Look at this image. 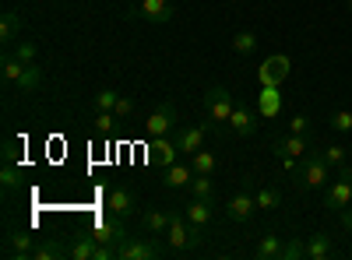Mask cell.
Segmentation results:
<instances>
[{
    "instance_id": "38",
    "label": "cell",
    "mask_w": 352,
    "mask_h": 260,
    "mask_svg": "<svg viewBox=\"0 0 352 260\" xmlns=\"http://www.w3.org/2000/svg\"><path fill=\"white\" fill-rule=\"evenodd\" d=\"M113 113H116V120H120V123L131 120V117H134V99H131V95H120V102H116Z\"/></svg>"
},
{
    "instance_id": "5",
    "label": "cell",
    "mask_w": 352,
    "mask_h": 260,
    "mask_svg": "<svg viewBox=\"0 0 352 260\" xmlns=\"http://www.w3.org/2000/svg\"><path fill=\"white\" fill-rule=\"evenodd\" d=\"M352 200V165H338V176L331 180V187L324 190V208L342 215Z\"/></svg>"
},
{
    "instance_id": "42",
    "label": "cell",
    "mask_w": 352,
    "mask_h": 260,
    "mask_svg": "<svg viewBox=\"0 0 352 260\" xmlns=\"http://www.w3.org/2000/svg\"><path fill=\"white\" fill-rule=\"evenodd\" d=\"M342 225H345L349 233H352V208H345V211H342Z\"/></svg>"
},
{
    "instance_id": "44",
    "label": "cell",
    "mask_w": 352,
    "mask_h": 260,
    "mask_svg": "<svg viewBox=\"0 0 352 260\" xmlns=\"http://www.w3.org/2000/svg\"><path fill=\"white\" fill-rule=\"evenodd\" d=\"M349 8H352V0H349Z\"/></svg>"
},
{
    "instance_id": "21",
    "label": "cell",
    "mask_w": 352,
    "mask_h": 260,
    "mask_svg": "<svg viewBox=\"0 0 352 260\" xmlns=\"http://www.w3.org/2000/svg\"><path fill=\"white\" fill-rule=\"evenodd\" d=\"M331 253H335V243L328 233H314L307 239V260H328Z\"/></svg>"
},
{
    "instance_id": "6",
    "label": "cell",
    "mask_w": 352,
    "mask_h": 260,
    "mask_svg": "<svg viewBox=\"0 0 352 260\" xmlns=\"http://www.w3.org/2000/svg\"><path fill=\"white\" fill-rule=\"evenodd\" d=\"M176 120H180V117H176V102L166 99V102L152 113V117L144 120V134H148V141H152V137H166V134L176 130Z\"/></svg>"
},
{
    "instance_id": "39",
    "label": "cell",
    "mask_w": 352,
    "mask_h": 260,
    "mask_svg": "<svg viewBox=\"0 0 352 260\" xmlns=\"http://www.w3.org/2000/svg\"><path fill=\"white\" fill-rule=\"evenodd\" d=\"M0 155H4V162L18 165V158H21V152H18V141H14V137H8L4 144H0Z\"/></svg>"
},
{
    "instance_id": "7",
    "label": "cell",
    "mask_w": 352,
    "mask_h": 260,
    "mask_svg": "<svg viewBox=\"0 0 352 260\" xmlns=\"http://www.w3.org/2000/svg\"><path fill=\"white\" fill-rule=\"evenodd\" d=\"M127 18H141V21H152V25H166V21H173V4H169V0H138V4H131Z\"/></svg>"
},
{
    "instance_id": "22",
    "label": "cell",
    "mask_w": 352,
    "mask_h": 260,
    "mask_svg": "<svg viewBox=\"0 0 352 260\" xmlns=\"http://www.w3.org/2000/svg\"><path fill=\"white\" fill-rule=\"evenodd\" d=\"M282 250H285V246H282V239H278L275 233H264V236L257 239V246H254V257H257V260H278Z\"/></svg>"
},
{
    "instance_id": "4",
    "label": "cell",
    "mask_w": 352,
    "mask_h": 260,
    "mask_svg": "<svg viewBox=\"0 0 352 260\" xmlns=\"http://www.w3.org/2000/svg\"><path fill=\"white\" fill-rule=\"evenodd\" d=\"M232 106H236V99L229 95V88H222V84H212L208 92H204V120L212 123H229L232 117Z\"/></svg>"
},
{
    "instance_id": "43",
    "label": "cell",
    "mask_w": 352,
    "mask_h": 260,
    "mask_svg": "<svg viewBox=\"0 0 352 260\" xmlns=\"http://www.w3.org/2000/svg\"><path fill=\"white\" fill-rule=\"evenodd\" d=\"M131 4H138V0H131Z\"/></svg>"
},
{
    "instance_id": "29",
    "label": "cell",
    "mask_w": 352,
    "mask_h": 260,
    "mask_svg": "<svg viewBox=\"0 0 352 260\" xmlns=\"http://www.w3.org/2000/svg\"><path fill=\"white\" fill-rule=\"evenodd\" d=\"M254 197H257V208H261V211H275V208L282 204V193H278L275 187H261Z\"/></svg>"
},
{
    "instance_id": "16",
    "label": "cell",
    "mask_w": 352,
    "mask_h": 260,
    "mask_svg": "<svg viewBox=\"0 0 352 260\" xmlns=\"http://www.w3.org/2000/svg\"><path fill=\"white\" fill-rule=\"evenodd\" d=\"M257 113H261L264 120H275L278 113H282V92H278V84H264V88H261Z\"/></svg>"
},
{
    "instance_id": "33",
    "label": "cell",
    "mask_w": 352,
    "mask_h": 260,
    "mask_svg": "<svg viewBox=\"0 0 352 260\" xmlns=\"http://www.w3.org/2000/svg\"><path fill=\"white\" fill-rule=\"evenodd\" d=\"M11 53L18 56V60H21V64H36V53H39V46H36L32 39H18Z\"/></svg>"
},
{
    "instance_id": "17",
    "label": "cell",
    "mask_w": 352,
    "mask_h": 260,
    "mask_svg": "<svg viewBox=\"0 0 352 260\" xmlns=\"http://www.w3.org/2000/svg\"><path fill=\"white\" fill-rule=\"evenodd\" d=\"M173 222V211H162V208H148L141 215V228L144 236H166V228Z\"/></svg>"
},
{
    "instance_id": "10",
    "label": "cell",
    "mask_w": 352,
    "mask_h": 260,
    "mask_svg": "<svg viewBox=\"0 0 352 260\" xmlns=\"http://www.w3.org/2000/svg\"><path fill=\"white\" fill-rule=\"evenodd\" d=\"M8 257L11 260H32V250H36V236L28 233V228H8Z\"/></svg>"
},
{
    "instance_id": "36",
    "label": "cell",
    "mask_w": 352,
    "mask_h": 260,
    "mask_svg": "<svg viewBox=\"0 0 352 260\" xmlns=\"http://www.w3.org/2000/svg\"><path fill=\"white\" fill-rule=\"evenodd\" d=\"M331 130H338V134H349V130H352V109L331 113Z\"/></svg>"
},
{
    "instance_id": "20",
    "label": "cell",
    "mask_w": 352,
    "mask_h": 260,
    "mask_svg": "<svg viewBox=\"0 0 352 260\" xmlns=\"http://www.w3.org/2000/svg\"><path fill=\"white\" fill-rule=\"evenodd\" d=\"M187 222L190 225H197V228H208V222H212V215H215V204L212 200H197V197H190V204H187Z\"/></svg>"
},
{
    "instance_id": "1",
    "label": "cell",
    "mask_w": 352,
    "mask_h": 260,
    "mask_svg": "<svg viewBox=\"0 0 352 260\" xmlns=\"http://www.w3.org/2000/svg\"><path fill=\"white\" fill-rule=\"evenodd\" d=\"M292 176H296V187H300V190L328 187V183H331V162L324 158V152H307V155H303V165L292 172Z\"/></svg>"
},
{
    "instance_id": "12",
    "label": "cell",
    "mask_w": 352,
    "mask_h": 260,
    "mask_svg": "<svg viewBox=\"0 0 352 260\" xmlns=\"http://www.w3.org/2000/svg\"><path fill=\"white\" fill-rule=\"evenodd\" d=\"M289 78V56H282V53H275V56H268L261 67H257V81H261V88L264 84H282Z\"/></svg>"
},
{
    "instance_id": "41",
    "label": "cell",
    "mask_w": 352,
    "mask_h": 260,
    "mask_svg": "<svg viewBox=\"0 0 352 260\" xmlns=\"http://www.w3.org/2000/svg\"><path fill=\"white\" fill-rule=\"evenodd\" d=\"M307 130H310V117H307V113H300V117L289 120V134H307Z\"/></svg>"
},
{
    "instance_id": "8",
    "label": "cell",
    "mask_w": 352,
    "mask_h": 260,
    "mask_svg": "<svg viewBox=\"0 0 352 260\" xmlns=\"http://www.w3.org/2000/svg\"><path fill=\"white\" fill-rule=\"evenodd\" d=\"M92 236H96V243H102V246H120V243H127L131 236H127V228H124V218H99L96 222V228H92Z\"/></svg>"
},
{
    "instance_id": "35",
    "label": "cell",
    "mask_w": 352,
    "mask_h": 260,
    "mask_svg": "<svg viewBox=\"0 0 352 260\" xmlns=\"http://www.w3.org/2000/svg\"><path fill=\"white\" fill-rule=\"evenodd\" d=\"M92 123H96V134H99V137H109L113 127L120 123V120H116V113H96V120H92Z\"/></svg>"
},
{
    "instance_id": "31",
    "label": "cell",
    "mask_w": 352,
    "mask_h": 260,
    "mask_svg": "<svg viewBox=\"0 0 352 260\" xmlns=\"http://www.w3.org/2000/svg\"><path fill=\"white\" fill-rule=\"evenodd\" d=\"M96 246H99L96 236H81V239L71 246V257H74V260H92V257H96Z\"/></svg>"
},
{
    "instance_id": "37",
    "label": "cell",
    "mask_w": 352,
    "mask_h": 260,
    "mask_svg": "<svg viewBox=\"0 0 352 260\" xmlns=\"http://www.w3.org/2000/svg\"><path fill=\"white\" fill-rule=\"evenodd\" d=\"M300 257H307V243H303V239H292V243H285L282 260H300Z\"/></svg>"
},
{
    "instance_id": "24",
    "label": "cell",
    "mask_w": 352,
    "mask_h": 260,
    "mask_svg": "<svg viewBox=\"0 0 352 260\" xmlns=\"http://www.w3.org/2000/svg\"><path fill=\"white\" fill-rule=\"evenodd\" d=\"M190 197H197V200H219V193H215V180L212 176H197L194 172V180H190Z\"/></svg>"
},
{
    "instance_id": "15",
    "label": "cell",
    "mask_w": 352,
    "mask_h": 260,
    "mask_svg": "<svg viewBox=\"0 0 352 260\" xmlns=\"http://www.w3.org/2000/svg\"><path fill=\"white\" fill-rule=\"evenodd\" d=\"M204 134H208V130H204V123L201 127H180V130H176L173 137H176V144H180V155H194V152H201L204 148Z\"/></svg>"
},
{
    "instance_id": "23",
    "label": "cell",
    "mask_w": 352,
    "mask_h": 260,
    "mask_svg": "<svg viewBox=\"0 0 352 260\" xmlns=\"http://www.w3.org/2000/svg\"><path fill=\"white\" fill-rule=\"evenodd\" d=\"M190 169L197 172V176H215V172H219V155L201 148V152L190 155Z\"/></svg>"
},
{
    "instance_id": "40",
    "label": "cell",
    "mask_w": 352,
    "mask_h": 260,
    "mask_svg": "<svg viewBox=\"0 0 352 260\" xmlns=\"http://www.w3.org/2000/svg\"><path fill=\"white\" fill-rule=\"evenodd\" d=\"M324 158L331 162V169H338V165H345V148L342 144H331V148H324Z\"/></svg>"
},
{
    "instance_id": "27",
    "label": "cell",
    "mask_w": 352,
    "mask_h": 260,
    "mask_svg": "<svg viewBox=\"0 0 352 260\" xmlns=\"http://www.w3.org/2000/svg\"><path fill=\"white\" fill-rule=\"evenodd\" d=\"M25 67H28V64H21L14 53H8V56H4V64H0V74H4V81H8V84H18V81H21V74H25Z\"/></svg>"
},
{
    "instance_id": "2",
    "label": "cell",
    "mask_w": 352,
    "mask_h": 260,
    "mask_svg": "<svg viewBox=\"0 0 352 260\" xmlns=\"http://www.w3.org/2000/svg\"><path fill=\"white\" fill-rule=\"evenodd\" d=\"M201 233H204V228L190 225L187 215H173V222L166 228V243H169L173 253H184V250H194L201 243Z\"/></svg>"
},
{
    "instance_id": "30",
    "label": "cell",
    "mask_w": 352,
    "mask_h": 260,
    "mask_svg": "<svg viewBox=\"0 0 352 260\" xmlns=\"http://www.w3.org/2000/svg\"><path fill=\"white\" fill-rule=\"evenodd\" d=\"M0 187H4V193L21 190V172H18L11 162H4V169H0Z\"/></svg>"
},
{
    "instance_id": "18",
    "label": "cell",
    "mask_w": 352,
    "mask_h": 260,
    "mask_svg": "<svg viewBox=\"0 0 352 260\" xmlns=\"http://www.w3.org/2000/svg\"><path fill=\"white\" fill-rule=\"evenodd\" d=\"M272 148L278 152V155H292V158H303L307 155V134H285V137H275V144Z\"/></svg>"
},
{
    "instance_id": "11",
    "label": "cell",
    "mask_w": 352,
    "mask_h": 260,
    "mask_svg": "<svg viewBox=\"0 0 352 260\" xmlns=\"http://www.w3.org/2000/svg\"><path fill=\"white\" fill-rule=\"evenodd\" d=\"M254 211H257V197H250L247 190H236L226 200V218L229 222H250Z\"/></svg>"
},
{
    "instance_id": "32",
    "label": "cell",
    "mask_w": 352,
    "mask_h": 260,
    "mask_svg": "<svg viewBox=\"0 0 352 260\" xmlns=\"http://www.w3.org/2000/svg\"><path fill=\"white\" fill-rule=\"evenodd\" d=\"M116 102H120V92H113V88H102V92L92 99L96 113H113V109H116Z\"/></svg>"
},
{
    "instance_id": "25",
    "label": "cell",
    "mask_w": 352,
    "mask_h": 260,
    "mask_svg": "<svg viewBox=\"0 0 352 260\" xmlns=\"http://www.w3.org/2000/svg\"><path fill=\"white\" fill-rule=\"evenodd\" d=\"M39 84H43V67L39 64H28L25 74H21V81H18V92L21 95H32V92H39Z\"/></svg>"
},
{
    "instance_id": "13",
    "label": "cell",
    "mask_w": 352,
    "mask_h": 260,
    "mask_svg": "<svg viewBox=\"0 0 352 260\" xmlns=\"http://www.w3.org/2000/svg\"><path fill=\"white\" fill-rule=\"evenodd\" d=\"M229 130L240 137H254L257 134V113L247 102H236L232 106V117H229Z\"/></svg>"
},
{
    "instance_id": "3",
    "label": "cell",
    "mask_w": 352,
    "mask_h": 260,
    "mask_svg": "<svg viewBox=\"0 0 352 260\" xmlns=\"http://www.w3.org/2000/svg\"><path fill=\"white\" fill-rule=\"evenodd\" d=\"M162 239L166 236H144V239H127V243H120L116 246V260H159L162 253H166V246H162Z\"/></svg>"
},
{
    "instance_id": "26",
    "label": "cell",
    "mask_w": 352,
    "mask_h": 260,
    "mask_svg": "<svg viewBox=\"0 0 352 260\" xmlns=\"http://www.w3.org/2000/svg\"><path fill=\"white\" fill-rule=\"evenodd\" d=\"M18 36H21V14L18 11H4V18H0V39L14 43Z\"/></svg>"
},
{
    "instance_id": "28",
    "label": "cell",
    "mask_w": 352,
    "mask_h": 260,
    "mask_svg": "<svg viewBox=\"0 0 352 260\" xmlns=\"http://www.w3.org/2000/svg\"><path fill=\"white\" fill-rule=\"evenodd\" d=\"M67 250L56 243V239H46V243H36V250H32V260H60Z\"/></svg>"
},
{
    "instance_id": "14",
    "label": "cell",
    "mask_w": 352,
    "mask_h": 260,
    "mask_svg": "<svg viewBox=\"0 0 352 260\" xmlns=\"http://www.w3.org/2000/svg\"><path fill=\"white\" fill-rule=\"evenodd\" d=\"M134 208H138L134 190H127V187H113V190H109V211H113L116 218H131Z\"/></svg>"
},
{
    "instance_id": "19",
    "label": "cell",
    "mask_w": 352,
    "mask_h": 260,
    "mask_svg": "<svg viewBox=\"0 0 352 260\" xmlns=\"http://www.w3.org/2000/svg\"><path fill=\"white\" fill-rule=\"evenodd\" d=\"M190 180H194V169H190V165H184V162H173L169 169H162V183H166V190L190 187Z\"/></svg>"
},
{
    "instance_id": "9",
    "label": "cell",
    "mask_w": 352,
    "mask_h": 260,
    "mask_svg": "<svg viewBox=\"0 0 352 260\" xmlns=\"http://www.w3.org/2000/svg\"><path fill=\"white\" fill-rule=\"evenodd\" d=\"M176 158H180V144H176L173 134H166V137H152V141H148V162H152V165L169 169Z\"/></svg>"
},
{
    "instance_id": "34",
    "label": "cell",
    "mask_w": 352,
    "mask_h": 260,
    "mask_svg": "<svg viewBox=\"0 0 352 260\" xmlns=\"http://www.w3.org/2000/svg\"><path fill=\"white\" fill-rule=\"evenodd\" d=\"M232 49H236L240 56H250L257 49V36L254 32H236V36H232Z\"/></svg>"
}]
</instances>
